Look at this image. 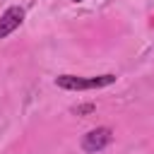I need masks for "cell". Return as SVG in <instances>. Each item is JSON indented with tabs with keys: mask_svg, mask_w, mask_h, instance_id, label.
<instances>
[{
	"mask_svg": "<svg viewBox=\"0 0 154 154\" xmlns=\"http://www.w3.org/2000/svg\"><path fill=\"white\" fill-rule=\"evenodd\" d=\"M113 140V130L111 128H96V130H89L84 137H82V149L87 154H96L101 152L103 147H108Z\"/></svg>",
	"mask_w": 154,
	"mask_h": 154,
	"instance_id": "7a4b0ae2",
	"label": "cell"
},
{
	"mask_svg": "<svg viewBox=\"0 0 154 154\" xmlns=\"http://www.w3.org/2000/svg\"><path fill=\"white\" fill-rule=\"evenodd\" d=\"M72 2H82V0H72Z\"/></svg>",
	"mask_w": 154,
	"mask_h": 154,
	"instance_id": "5b68a950",
	"label": "cell"
},
{
	"mask_svg": "<svg viewBox=\"0 0 154 154\" xmlns=\"http://www.w3.org/2000/svg\"><path fill=\"white\" fill-rule=\"evenodd\" d=\"M24 22V10L22 7H7L5 12H2V17H0V38H5V36H10L19 24Z\"/></svg>",
	"mask_w": 154,
	"mask_h": 154,
	"instance_id": "3957f363",
	"label": "cell"
},
{
	"mask_svg": "<svg viewBox=\"0 0 154 154\" xmlns=\"http://www.w3.org/2000/svg\"><path fill=\"white\" fill-rule=\"evenodd\" d=\"M94 108H96L94 103H84V106H77V108H75V113H77V116H87V113H91Z\"/></svg>",
	"mask_w": 154,
	"mask_h": 154,
	"instance_id": "277c9868",
	"label": "cell"
},
{
	"mask_svg": "<svg viewBox=\"0 0 154 154\" xmlns=\"http://www.w3.org/2000/svg\"><path fill=\"white\" fill-rule=\"evenodd\" d=\"M116 82V75H99V77H77V75H58L55 84L67 91H84V89H101Z\"/></svg>",
	"mask_w": 154,
	"mask_h": 154,
	"instance_id": "6da1fadb",
	"label": "cell"
}]
</instances>
